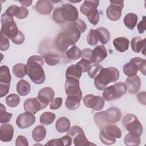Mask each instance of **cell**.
Masks as SVG:
<instances>
[{
    "mask_svg": "<svg viewBox=\"0 0 146 146\" xmlns=\"http://www.w3.org/2000/svg\"><path fill=\"white\" fill-rule=\"evenodd\" d=\"M16 146H28V140L26 137L22 135H19L17 137L15 141Z\"/></svg>",
    "mask_w": 146,
    "mask_h": 146,
    "instance_id": "obj_54",
    "label": "cell"
},
{
    "mask_svg": "<svg viewBox=\"0 0 146 146\" xmlns=\"http://www.w3.org/2000/svg\"><path fill=\"white\" fill-rule=\"evenodd\" d=\"M16 88L18 94L21 96H24L29 94L31 87L29 82L24 79H21L17 83Z\"/></svg>",
    "mask_w": 146,
    "mask_h": 146,
    "instance_id": "obj_26",
    "label": "cell"
},
{
    "mask_svg": "<svg viewBox=\"0 0 146 146\" xmlns=\"http://www.w3.org/2000/svg\"><path fill=\"white\" fill-rule=\"evenodd\" d=\"M46 128L42 125L36 126L32 131L33 138L36 142H39L43 140L46 137Z\"/></svg>",
    "mask_w": 146,
    "mask_h": 146,
    "instance_id": "obj_27",
    "label": "cell"
},
{
    "mask_svg": "<svg viewBox=\"0 0 146 146\" xmlns=\"http://www.w3.org/2000/svg\"><path fill=\"white\" fill-rule=\"evenodd\" d=\"M43 64V58L38 55L31 56L27 61V75L35 84H40L44 82L45 74L42 68Z\"/></svg>",
    "mask_w": 146,
    "mask_h": 146,
    "instance_id": "obj_1",
    "label": "cell"
},
{
    "mask_svg": "<svg viewBox=\"0 0 146 146\" xmlns=\"http://www.w3.org/2000/svg\"><path fill=\"white\" fill-rule=\"evenodd\" d=\"M103 129L105 132L112 138H120L121 137V131L120 129L114 125L108 124Z\"/></svg>",
    "mask_w": 146,
    "mask_h": 146,
    "instance_id": "obj_33",
    "label": "cell"
},
{
    "mask_svg": "<svg viewBox=\"0 0 146 146\" xmlns=\"http://www.w3.org/2000/svg\"><path fill=\"white\" fill-rule=\"evenodd\" d=\"M55 115L50 112H43L40 117V123L43 125H49L54 122L55 119Z\"/></svg>",
    "mask_w": 146,
    "mask_h": 146,
    "instance_id": "obj_38",
    "label": "cell"
},
{
    "mask_svg": "<svg viewBox=\"0 0 146 146\" xmlns=\"http://www.w3.org/2000/svg\"><path fill=\"white\" fill-rule=\"evenodd\" d=\"M137 30L139 34H143L146 30L145 26V16L143 17V19L138 23L137 26Z\"/></svg>",
    "mask_w": 146,
    "mask_h": 146,
    "instance_id": "obj_56",
    "label": "cell"
},
{
    "mask_svg": "<svg viewBox=\"0 0 146 146\" xmlns=\"http://www.w3.org/2000/svg\"><path fill=\"white\" fill-rule=\"evenodd\" d=\"M91 51H92V50L90 48H85L83 50L82 52V55H81L82 59H84L90 60V56L91 55Z\"/></svg>",
    "mask_w": 146,
    "mask_h": 146,
    "instance_id": "obj_58",
    "label": "cell"
},
{
    "mask_svg": "<svg viewBox=\"0 0 146 146\" xmlns=\"http://www.w3.org/2000/svg\"><path fill=\"white\" fill-rule=\"evenodd\" d=\"M103 68V67L102 66L98 64V63H93L92 64L90 65L87 71L88 76L91 78L94 79Z\"/></svg>",
    "mask_w": 146,
    "mask_h": 146,
    "instance_id": "obj_45",
    "label": "cell"
},
{
    "mask_svg": "<svg viewBox=\"0 0 146 146\" xmlns=\"http://www.w3.org/2000/svg\"><path fill=\"white\" fill-rule=\"evenodd\" d=\"M82 55L81 50L76 46H72L66 52V55L68 59L75 60L79 59Z\"/></svg>",
    "mask_w": 146,
    "mask_h": 146,
    "instance_id": "obj_36",
    "label": "cell"
},
{
    "mask_svg": "<svg viewBox=\"0 0 146 146\" xmlns=\"http://www.w3.org/2000/svg\"><path fill=\"white\" fill-rule=\"evenodd\" d=\"M80 133H84V132L80 127L78 125H74L70 129H69L67 132L68 135L71 136L72 137H75L77 135Z\"/></svg>",
    "mask_w": 146,
    "mask_h": 146,
    "instance_id": "obj_49",
    "label": "cell"
},
{
    "mask_svg": "<svg viewBox=\"0 0 146 146\" xmlns=\"http://www.w3.org/2000/svg\"><path fill=\"white\" fill-rule=\"evenodd\" d=\"M10 85V84L0 83V98L3 97L9 92Z\"/></svg>",
    "mask_w": 146,
    "mask_h": 146,
    "instance_id": "obj_55",
    "label": "cell"
},
{
    "mask_svg": "<svg viewBox=\"0 0 146 146\" xmlns=\"http://www.w3.org/2000/svg\"><path fill=\"white\" fill-rule=\"evenodd\" d=\"M1 34L8 39H11L19 33V30L14 20L13 17L6 14L5 13L1 15Z\"/></svg>",
    "mask_w": 146,
    "mask_h": 146,
    "instance_id": "obj_4",
    "label": "cell"
},
{
    "mask_svg": "<svg viewBox=\"0 0 146 146\" xmlns=\"http://www.w3.org/2000/svg\"><path fill=\"white\" fill-rule=\"evenodd\" d=\"M35 121V117L33 113L26 112L20 114L16 119L17 125L21 128L25 129L31 126Z\"/></svg>",
    "mask_w": 146,
    "mask_h": 146,
    "instance_id": "obj_10",
    "label": "cell"
},
{
    "mask_svg": "<svg viewBox=\"0 0 146 146\" xmlns=\"http://www.w3.org/2000/svg\"><path fill=\"white\" fill-rule=\"evenodd\" d=\"M94 119L96 125L100 130L109 124L106 119L105 111H101L95 113L94 116Z\"/></svg>",
    "mask_w": 146,
    "mask_h": 146,
    "instance_id": "obj_32",
    "label": "cell"
},
{
    "mask_svg": "<svg viewBox=\"0 0 146 146\" xmlns=\"http://www.w3.org/2000/svg\"><path fill=\"white\" fill-rule=\"evenodd\" d=\"M90 64L91 62L90 60L84 59H82V60L76 63V64L80 67L83 72H86L88 71L90 66Z\"/></svg>",
    "mask_w": 146,
    "mask_h": 146,
    "instance_id": "obj_51",
    "label": "cell"
},
{
    "mask_svg": "<svg viewBox=\"0 0 146 146\" xmlns=\"http://www.w3.org/2000/svg\"><path fill=\"white\" fill-rule=\"evenodd\" d=\"M46 63L49 66H55L60 62V57L54 52H48L43 55Z\"/></svg>",
    "mask_w": 146,
    "mask_h": 146,
    "instance_id": "obj_39",
    "label": "cell"
},
{
    "mask_svg": "<svg viewBox=\"0 0 146 146\" xmlns=\"http://www.w3.org/2000/svg\"><path fill=\"white\" fill-rule=\"evenodd\" d=\"M123 7L124 1H110V5L106 10L107 18L112 21L119 20L121 15Z\"/></svg>",
    "mask_w": 146,
    "mask_h": 146,
    "instance_id": "obj_6",
    "label": "cell"
},
{
    "mask_svg": "<svg viewBox=\"0 0 146 146\" xmlns=\"http://www.w3.org/2000/svg\"><path fill=\"white\" fill-rule=\"evenodd\" d=\"M74 144L75 146H87L93 144L90 143L86 138L85 133H80L74 137Z\"/></svg>",
    "mask_w": 146,
    "mask_h": 146,
    "instance_id": "obj_40",
    "label": "cell"
},
{
    "mask_svg": "<svg viewBox=\"0 0 146 146\" xmlns=\"http://www.w3.org/2000/svg\"><path fill=\"white\" fill-rule=\"evenodd\" d=\"M62 104V98H56L54 99L50 103V108L51 110L58 109Z\"/></svg>",
    "mask_w": 146,
    "mask_h": 146,
    "instance_id": "obj_52",
    "label": "cell"
},
{
    "mask_svg": "<svg viewBox=\"0 0 146 146\" xmlns=\"http://www.w3.org/2000/svg\"><path fill=\"white\" fill-rule=\"evenodd\" d=\"M60 11L62 17L66 22L67 21L74 22L78 18L79 13L78 9L71 3L63 4L61 7H60Z\"/></svg>",
    "mask_w": 146,
    "mask_h": 146,
    "instance_id": "obj_7",
    "label": "cell"
},
{
    "mask_svg": "<svg viewBox=\"0 0 146 146\" xmlns=\"http://www.w3.org/2000/svg\"><path fill=\"white\" fill-rule=\"evenodd\" d=\"M82 97L79 96H67L66 100V107L70 110H75L80 106Z\"/></svg>",
    "mask_w": 146,
    "mask_h": 146,
    "instance_id": "obj_25",
    "label": "cell"
},
{
    "mask_svg": "<svg viewBox=\"0 0 146 146\" xmlns=\"http://www.w3.org/2000/svg\"><path fill=\"white\" fill-rule=\"evenodd\" d=\"M129 44V40L125 37L116 38L113 40V44L115 49L121 52H125L128 49Z\"/></svg>",
    "mask_w": 146,
    "mask_h": 146,
    "instance_id": "obj_22",
    "label": "cell"
},
{
    "mask_svg": "<svg viewBox=\"0 0 146 146\" xmlns=\"http://www.w3.org/2000/svg\"><path fill=\"white\" fill-rule=\"evenodd\" d=\"M24 110L26 112L35 113L46 107L47 106L42 103L38 98L27 99L23 104Z\"/></svg>",
    "mask_w": 146,
    "mask_h": 146,
    "instance_id": "obj_9",
    "label": "cell"
},
{
    "mask_svg": "<svg viewBox=\"0 0 146 146\" xmlns=\"http://www.w3.org/2000/svg\"><path fill=\"white\" fill-rule=\"evenodd\" d=\"M6 104L10 107H15L20 103L19 96L15 94H11L7 96L5 99Z\"/></svg>",
    "mask_w": 146,
    "mask_h": 146,
    "instance_id": "obj_41",
    "label": "cell"
},
{
    "mask_svg": "<svg viewBox=\"0 0 146 146\" xmlns=\"http://www.w3.org/2000/svg\"><path fill=\"white\" fill-rule=\"evenodd\" d=\"M123 124L130 133L140 136L143 133V126L137 117L133 114L125 115L123 119Z\"/></svg>",
    "mask_w": 146,
    "mask_h": 146,
    "instance_id": "obj_5",
    "label": "cell"
},
{
    "mask_svg": "<svg viewBox=\"0 0 146 146\" xmlns=\"http://www.w3.org/2000/svg\"><path fill=\"white\" fill-rule=\"evenodd\" d=\"M86 29L87 25L84 21L78 19L74 22L66 23L62 27V32L76 43L79 39L81 33H84Z\"/></svg>",
    "mask_w": 146,
    "mask_h": 146,
    "instance_id": "obj_3",
    "label": "cell"
},
{
    "mask_svg": "<svg viewBox=\"0 0 146 146\" xmlns=\"http://www.w3.org/2000/svg\"><path fill=\"white\" fill-rule=\"evenodd\" d=\"M83 103L86 107L92 108L95 111L102 110L104 105V100L102 97L92 94L86 95L83 98Z\"/></svg>",
    "mask_w": 146,
    "mask_h": 146,
    "instance_id": "obj_8",
    "label": "cell"
},
{
    "mask_svg": "<svg viewBox=\"0 0 146 146\" xmlns=\"http://www.w3.org/2000/svg\"><path fill=\"white\" fill-rule=\"evenodd\" d=\"M5 13L10 16H15L16 18L22 19L27 17L29 11L25 7H19L16 5H12L7 9Z\"/></svg>",
    "mask_w": 146,
    "mask_h": 146,
    "instance_id": "obj_14",
    "label": "cell"
},
{
    "mask_svg": "<svg viewBox=\"0 0 146 146\" xmlns=\"http://www.w3.org/2000/svg\"><path fill=\"white\" fill-rule=\"evenodd\" d=\"M99 3V1L98 0H91V1H85L82 4L80 7V12L86 15L87 13L91 10L97 8Z\"/></svg>",
    "mask_w": 146,
    "mask_h": 146,
    "instance_id": "obj_31",
    "label": "cell"
},
{
    "mask_svg": "<svg viewBox=\"0 0 146 146\" xmlns=\"http://www.w3.org/2000/svg\"><path fill=\"white\" fill-rule=\"evenodd\" d=\"M125 84L128 92L134 94L139 91L141 86V80L138 75L128 76L125 80Z\"/></svg>",
    "mask_w": 146,
    "mask_h": 146,
    "instance_id": "obj_15",
    "label": "cell"
},
{
    "mask_svg": "<svg viewBox=\"0 0 146 146\" xmlns=\"http://www.w3.org/2000/svg\"><path fill=\"white\" fill-rule=\"evenodd\" d=\"M70 121L66 117H61L59 118L55 123L56 129L60 133L68 131L70 128Z\"/></svg>",
    "mask_w": 146,
    "mask_h": 146,
    "instance_id": "obj_24",
    "label": "cell"
},
{
    "mask_svg": "<svg viewBox=\"0 0 146 146\" xmlns=\"http://www.w3.org/2000/svg\"><path fill=\"white\" fill-rule=\"evenodd\" d=\"M55 44L59 51L64 52L70 46H74L75 43L63 33L61 32L55 39Z\"/></svg>",
    "mask_w": 146,
    "mask_h": 146,
    "instance_id": "obj_13",
    "label": "cell"
},
{
    "mask_svg": "<svg viewBox=\"0 0 146 146\" xmlns=\"http://www.w3.org/2000/svg\"><path fill=\"white\" fill-rule=\"evenodd\" d=\"M145 42L146 39H142L140 37L136 36L132 39L131 44V48L135 52L139 53L141 51V52L145 55Z\"/></svg>",
    "mask_w": 146,
    "mask_h": 146,
    "instance_id": "obj_20",
    "label": "cell"
},
{
    "mask_svg": "<svg viewBox=\"0 0 146 146\" xmlns=\"http://www.w3.org/2000/svg\"><path fill=\"white\" fill-rule=\"evenodd\" d=\"M82 71L80 67L77 64H72L70 66L66 71V78L75 79H79L81 77Z\"/></svg>",
    "mask_w": 146,
    "mask_h": 146,
    "instance_id": "obj_23",
    "label": "cell"
},
{
    "mask_svg": "<svg viewBox=\"0 0 146 146\" xmlns=\"http://www.w3.org/2000/svg\"><path fill=\"white\" fill-rule=\"evenodd\" d=\"M25 38L24 36V34L19 30L18 34L13 38L11 39L12 42L16 44H22L25 41Z\"/></svg>",
    "mask_w": 146,
    "mask_h": 146,
    "instance_id": "obj_53",
    "label": "cell"
},
{
    "mask_svg": "<svg viewBox=\"0 0 146 146\" xmlns=\"http://www.w3.org/2000/svg\"><path fill=\"white\" fill-rule=\"evenodd\" d=\"M19 2L21 3V5L23 6L29 7L31 5V3H33V1H20Z\"/></svg>",
    "mask_w": 146,
    "mask_h": 146,
    "instance_id": "obj_61",
    "label": "cell"
},
{
    "mask_svg": "<svg viewBox=\"0 0 146 146\" xmlns=\"http://www.w3.org/2000/svg\"><path fill=\"white\" fill-rule=\"evenodd\" d=\"M14 128L10 124H4L0 127V140L3 142L10 141L13 137Z\"/></svg>",
    "mask_w": 146,
    "mask_h": 146,
    "instance_id": "obj_18",
    "label": "cell"
},
{
    "mask_svg": "<svg viewBox=\"0 0 146 146\" xmlns=\"http://www.w3.org/2000/svg\"><path fill=\"white\" fill-rule=\"evenodd\" d=\"M53 6L48 1H38L35 4L36 11L42 15H48L52 10Z\"/></svg>",
    "mask_w": 146,
    "mask_h": 146,
    "instance_id": "obj_19",
    "label": "cell"
},
{
    "mask_svg": "<svg viewBox=\"0 0 146 146\" xmlns=\"http://www.w3.org/2000/svg\"><path fill=\"white\" fill-rule=\"evenodd\" d=\"M45 145H49V146H62L63 145V142L61 139H54L51 140H49Z\"/></svg>",
    "mask_w": 146,
    "mask_h": 146,
    "instance_id": "obj_57",
    "label": "cell"
},
{
    "mask_svg": "<svg viewBox=\"0 0 146 146\" xmlns=\"http://www.w3.org/2000/svg\"><path fill=\"white\" fill-rule=\"evenodd\" d=\"M137 98L139 101L143 104L144 105L145 104V92H141L139 93L137 95Z\"/></svg>",
    "mask_w": 146,
    "mask_h": 146,
    "instance_id": "obj_60",
    "label": "cell"
},
{
    "mask_svg": "<svg viewBox=\"0 0 146 146\" xmlns=\"http://www.w3.org/2000/svg\"><path fill=\"white\" fill-rule=\"evenodd\" d=\"M10 46L9 39L3 34H1V41H0V48L1 51H6Z\"/></svg>",
    "mask_w": 146,
    "mask_h": 146,
    "instance_id": "obj_50",
    "label": "cell"
},
{
    "mask_svg": "<svg viewBox=\"0 0 146 146\" xmlns=\"http://www.w3.org/2000/svg\"><path fill=\"white\" fill-rule=\"evenodd\" d=\"M86 16L88 18V20L91 24L96 25L98 23L99 21V14L96 8L93 9L89 11L87 13Z\"/></svg>",
    "mask_w": 146,
    "mask_h": 146,
    "instance_id": "obj_42",
    "label": "cell"
},
{
    "mask_svg": "<svg viewBox=\"0 0 146 146\" xmlns=\"http://www.w3.org/2000/svg\"><path fill=\"white\" fill-rule=\"evenodd\" d=\"M103 98L105 100L110 101L120 98V96L116 87L114 85H112L106 87L103 90Z\"/></svg>",
    "mask_w": 146,
    "mask_h": 146,
    "instance_id": "obj_21",
    "label": "cell"
},
{
    "mask_svg": "<svg viewBox=\"0 0 146 146\" xmlns=\"http://www.w3.org/2000/svg\"><path fill=\"white\" fill-rule=\"evenodd\" d=\"M54 96L55 92L54 90L51 88L47 87L39 90L37 98L42 103L47 106L48 103L54 99Z\"/></svg>",
    "mask_w": 146,
    "mask_h": 146,
    "instance_id": "obj_16",
    "label": "cell"
},
{
    "mask_svg": "<svg viewBox=\"0 0 146 146\" xmlns=\"http://www.w3.org/2000/svg\"><path fill=\"white\" fill-rule=\"evenodd\" d=\"M52 18L54 21L56 22L57 23H64L66 22L63 19L62 15L60 14V7H57L55 8L52 14Z\"/></svg>",
    "mask_w": 146,
    "mask_h": 146,
    "instance_id": "obj_48",
    "label": "cell"
},
{
    "mask_svg": "<svg viewBox=\"0 0 146 146\" xmlns=\"http://www.w3.org/2000/svg\"><path fill=\"white\" fill-rule=\"evenodd\" d=\"M132 61H133L137 66L139 70L143 74L145 75V64L146 60L144 59H142L139 57H135L131 59Z\"/></svg>",
    "mask_w": 146,
    "mask_h": 146,
    "instance_id": "obj_47",
    "label": "cell"
},
{
    "mask_svg": "<svg viewBox=\"0 0 146 146\" xmlns=\"http://www.w3.org/2000/svg\"><path fill=\"white\" fill-rule=\"evenodd\" d=\"M124 74L128 76H132L136 75L139 70L137 64L131 59L129 62L124 64L123 67Z\"/></svg>",
    "mask_w": 146,
    "mask_h": 146,
    "instance_id": "obj_29",
    "label": "cell"
},
{
    "mask_svg": "<svg viewBox=\"0 0 146 146\" xmlns=\"http://www.w3.org/2000/svg\"><path fill=\"white\" fill-rule=\"evenodd\" d=\"M87 43L91 46L96 45L98 42V39L96 36V30L94 29H91L87 36Z\"/></svg>",
    "mask_w": 146,
    "mask_h": 146,
    "instance_id": "obj_46",
    "label": "cell"
},
{
    "mask_svg": "<svg viewBox=\"0 0 146 146\" xmlns=\"http://www.w3.org/2000/svg\"><path fill=\"white\" fill-rule=\"evenodd\" d=\"M107 56V51L103 45L96 46L91 51L90 61L91 63H99Z\"/></svg>",
    "mask_w": 146,
    "mask_h": 146,
    "instance_id": "obj_12",
    "label": "cell"
},
{
    "mask_svg": "<svg viewBox=\"0 0 146 146\" xmlns=\"http://www.w3.org/2000/svg\"><path fill=\"white\" fill-rule=\"evenodd\" d=\"M119 78V71L116 68H103L94 78V84L98 90H103L110 83L117 81Z\"/></svg>",
    "mask_w": 146,
    "mask_h": 146,
    "instance_id": "obj_2",
    "label": "cell"
},
{
    "mask_svg": "<svg viewBox=\"0 0 146 146\" xmlns=\"http://www.w3.org/2000/svg\"><path fill=\"white\" fill-rule=\"evenodd\" d=\"M11 75L7 66H2L0 67V83L10 84Z\"/></svg>",
    "mask_w": 146,
    "mask_h": 146,
    "instance_id": "obj_35",
    "label": "cell"
},
{
    "mask_svg": "<svg viewBox=\"0 0 146 146\" xmlns=\"http://www.w3.org/2000/svg\"><path fill=\"white\" fill-rule=\"evenodd\" d=\"M96 30V34L98 40L103 44H106L110 39V33L109 31L104 27H99Z\"/></svg>",
    "mask_w": 146,
    "mask_h": 146,
    "instance_id": "obj_30",
    "label": "cell"
},
{
    "mask_svg": "<svg viewBox=\"0 0 146 146\" xmlns=\"http://www.w3.org/2000/svg\"><path fill=\"white\" fill-rule=\"evenodd\" d=\"M13 72L14 75L18 78H22L26 75H27V66L23 63H18L13 67Z\"/></svg>",
    "mask_w": 146,
    "mask_h": 146,
    "instance_id": "obj_34",
    "label": "cell"
},
{
    "mask_svg": "<svg viewBox=\"0 0 146 146\" xmlns=\"http://www.w3.org/2000/svg\"><path fill=\"white\" fill-rule=\"evenodd\" d=\"M106 119L109 124L115 123L119 121L121 116V113L120 110L116 107H112L105 111Z\"/></svg>",
    "mask_w": 146,
    "mask_h": 146,
    "instance_id": "obj_17",
    "label": "cell"
},
{
    "mask_svg": "<svg viewBox=\"0 0 146 146\" xmlns=\"http://www.w3.org/2000/svg\"><path fill=\"white\" fill-rule=\"evenodd\" d=\"M13 114L6 112V107L2 104H0V123H6L9 122L12 117Z\"/></svg>",
    "mask_w": 146,
    "mask_h": 146,
    "instance_id": "obj_43",
    "label": "cell"
},
{
    "mask_svg": "<svg viewBox=\"0 0 146 146\" xmlns=\"http://www.w3.org/2000/svg\"><path fill=\"white\" fill-rule=\"evenodd\" d=\"M62 142H63V144L64 146H66V145H71L72 144V139L71 137L69 136V135H66L63 136L62 137L60 138Z\"/></svg>",
    "mask_w": 146,
    "mask_h": 146,
    "instance_id": "obj_59",
    "label": "cell"
},
{
    "mask_svg": "<svg viewBox=\"0 0 146 146\" xmlns=\"http://www.w3.org/2000/svg\"><path fill=\"white\" fill-rule=\"evenodd\" d=\"M124 141L126 145L137 146L140 144L141 140L140 136L129 133L125 135Z\"/></svg>",
    "mask_w": 146,
    "mask_h": 146,
    "instance_id": "obj_37",
    "label": "cell"
},
{
    "mask_svg": "<svg viewBox=\"0 0 146 146\" xmlns=\"http://www.w3.org/2000/svg\"><path fill=\"white\" fill-rule=\"evenodd\" d=\"M138 17L134 13H128L124 18L123 22L124 25L129 29L133 30L137 24Z\"/></svg>",
    "mask_w": 146,
    "mask_h": 146,
    "instance_id": "obj_28",
    "label": "cell"
},
{
    "mask_svg": "<svg viewBox=\"0 0 146 146\" xmlns=\"http://www.w3.org/2000/svg\"><path fill=\"white\" fill-rule=\"evenodd\" d=\"M99 138L101 141L106 145H112L116 143V139L110 137L103 129H101L99 133Z\"/></svg>",
    "mask_w": 146,
    "mask_h": 146,
    "instance_id": "obj_44",
    "label": "cell"
},
{
    "mask_svg": "<svg viewBox=\"0 0 146 146\" xmlns=\"http://www.w3.org/2000/svg\"><path fill=\"white\" fill-rule=\"evenodd\" d=\"M65 91L67 96L75 95L82 97V92L79 87V81L78 79H66Z\"/></svg>",
    "mask_w": 146,
    "mask_h": 146,
    "instance_id": "obj_11",
    "label": "cell"
}]
</instances>
